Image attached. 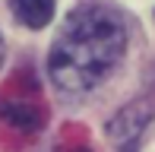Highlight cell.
I'll return each instance as SVG.
<instances>
[{
    "label": "cell",
    "instance_id": "obj_1",
    "mask_svg": "<svg viewBox=\"0 0 155 152\" xmlns=\"http://www.w3.org/2000/svg\"><path fill=\"white\" fill-rule=\"evenodd\" d=\"M127 51V25L114 6L101 0H82L67 13L48 54V70L57 89L82 95L98 89Z\"/></svg>",
    "mask_w": 155,
    "mask_h": 152
},
{
    "label": "cell",
    "instance_id": "obj_2",
    "mask_svg": "<svg viewBox=\"0 0 155 152\" xmlns=\"http://www.w3.org/2000/svg\"><path fill=\"white\" fill-rule=\"evenodd\" d=\"M13 16L29 29H41L54 16V0H10Z\"/></svg>",
    "mask_w": 155,
    "mask_h": 152
},
{
    "label": "cell",
    "instance_id": "obj_3",
    "mask_svg": "<svg viewBox=\"0 0 155 152\" xmlns=\"http://www.w3.org/2000/svg\"><path fill=\"white\" fill-rule=\"evenodd\" d=\"M0 64H3V38H0Z\"/></svg>",
    "mask_w": 155,
    "mask_h": 152
}]
</instances>
